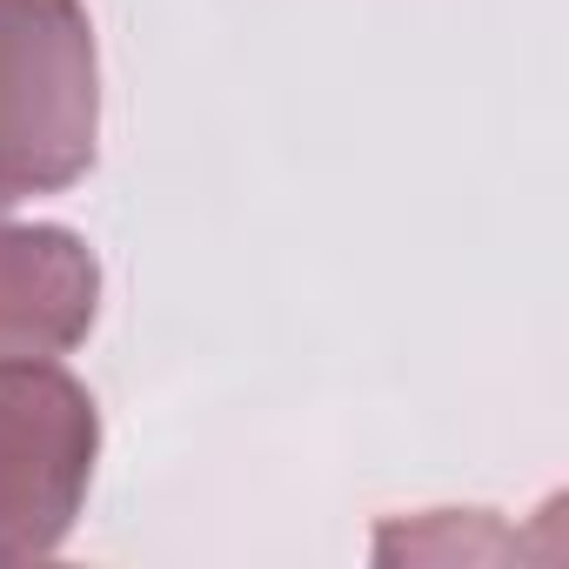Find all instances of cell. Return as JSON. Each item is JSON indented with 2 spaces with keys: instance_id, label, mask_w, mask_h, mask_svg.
Wrapping results in <instances>:
<instances>
[{
  "instance_id": "6da1fadb",
  "label": "cell",
  "mask_w": 569,
  "mask_h": 569,
  "mask_svg": "<svg viewBox=\"0 0 569 569\" xmlns=\"http://www.w3.org/2000/svg\"><path fill=\"white\" fill-rule=\"evenodd\" d=\"M101 61L88 0H0V208L94 168Z\"/></svg>"
},
{
  "instance_id": "7a4b0ae2",
  "label": "cell",
  "mask_w": 569,
  "mask_h": 569,
  "mask_svg": "<svg viewBox=\"0 0 569 569\" xmlns=\"http://www.w3.org/2000/svg\"><path fill=\"white\" fill-rule=\"evenodd\" d=\"M94 456L101 409L61 362H0V569L74 536Z\"/></svg>"
},
{
  "instance_id": "3957f363",
  "label": "cell",
  "mask_w": 569,
  "mask_h": 569,
  "mask_svg": "<svg viewBox=\"0 0 569 569\" xmlns=\"http://www.w3.org/2000/svg\"><path fill=\"white\" fill-rule=\"evenodd\" d=\"M101 261L74 228L0 221V362H54L88 342Z\"/></svg>"
}]
</instances>
